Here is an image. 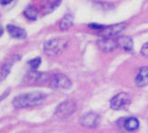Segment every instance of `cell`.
Masks as SVG:
<instances>
[{
	"label": "cell",
	"instance_id": "7c38bea8",
	"mask_svg": "<svg viewBox=\"0 0 148 133\" xmlns=\"http://www.w3.org/2000/svg\"><path fill=\"white\" fill-rule=\"evenodd\" d=\"M117 44L123 50L130 52L133 49V39L129 36H121L117 39Z\"/></svg>",
	"mask_w": 148,
	"mask_h": 133
},
{
	"label": "cell",
	"instance_id": "d6986e66",
	"mask_svg": "<svg viewBox=\"0 0 148 133\" xmlns=\"http://www.w3.org/2000/svg\"><path fill=\"white\" fill-rule=\"evenodd\" d=\"M88 26H89V28H91V29H97L98 32H99V30H101V29L104 27L103 25L97 24V23H91V24H89Z\"/></svg>",
	"mask_w": 148,
	"mask_h": 133
},
{
	"label": "cell",
	"instance_id": "7a4b0ae2",
	"mask_svg": "<svg viewBox=\"0 0 148 133\" xmlns=\"http://www.w3.org/2000/svg\"><path fill=\"white\" fill-rule=\"evenodd\" d=\"M68 41L65 38H56L49 39L44 44V52L50 56H56L60 55L66 48Z\"/></svg>",
	"mask_w": 148,
	"mask_h": 133
},
{
	"label": "cell",
	"instance_id": "2e32d148",
	"mask_svg": "<svg viewBox=\"0 0 148 133\" xmlns=\"http://www.w3.org/2000/svg\"><path fill=\"white\" fill-rule=\"evenodd\" d=\"M24 15L27 19L30 20V21H34L38 18V11L37 7L34 5H29L25 10H24Z\"/></svg>",
	"mask_w": 148,
	"mask_h": 133
},
{
	"label": "cell",
	"instance_id": "8992f818",
	"mask_svg": "<svg viewBox=\"0 0 148 133\" xmlns=\"http://www.w3.org/2000/svg\"><path fill=\"white\" fill-rule=\"evenodd\" d=\"M130 97L126 93H119L111 100V107L114 110H122L129 106Z\"/></svg>",
	"mask_w": 148,
	"mask_h": 133
},
{
	"label": "cell",
	"instance_id": "8fae6325",
	"mask_svg": "<svg viewBox=\"0 0 148 133\" xmlns=\"http://www.w3.org/2000/svg\"><path fill=\"white\" fill-rule=\"evenodd\" d=\"M6 29H7V32L9 33V35L14 38L23 39V38H25L27 37L26 32L21 27H17L14 25L9 24L6 26Z\"/></svg>",
	"mask_w": 148,
	"mask_h": 133
},
{
	"label": "cell",
	"instance_id": "ba28073f",
	"mask_svg": "<svg viewBox=\"0 0 148 133\" xmlns=\"http://www.w3.org/2000/svg\"><path fill=\"white\" fill-rule=\"evenodd\" d=\"M97 45L99 48L103 52H112L118 47L117 40L112 38H102L98 40Z\"/></svg>",
	"mask_w": 148,
	"mask_h": 133
},
{
	"label": "cell",
	"instance_id": "4fadbf2b",
	"mask_svg": "<svg viewBox=\"0 0 148 133\" xmlns=\"http://www.w3.org/2000/svg\"><path fill=\"white\" fill-rule=\"evenodd\" d=\"M17 59H15L14 57H12L11 59H9L8 61L5 64H3L1 66H0V80H4L10 73V70H11L14 63L15 62Z\"/></svg>",
	"mask_w": 148,
	"mask_h": 133
},
{
	"label": "cell",
	"instance_id": "5bb4252c",
	"mask_svg": "<svg viewBox=\"0 0 148 133\" xmlns=\"http://www.w3.org/2000/svg\"><path fill=\"white\" fill-rule=\"evenodd\" d=\"M124 127L129 131H135L139 127V121L135 117H130L125 121Z\"/></svg>",
	"mask_w": 148,
	"mask_h": 133
},
{
	"label": "cell",
	"instance_id": "9c48e42d",
	"mask_svg": "<svg viewBox=\"0 0 148 133\" xmlns=\"http://www.w3.org/2000/svg\"><path fill=\"white\" fill-rule=\"evenodd\" d=\"M136 84L138 87H145L148 85V67H142L137 73L136 79Z\"/></svg>",
	"mask_w": 148,
	"mask_h": 133
},
{
	"label": "cell",
	"instance_id": "30bf717a",
	"mask_svg": "<svg viewBox=\"0 0 148 133\" xmlns=\"http://www.w3.org/2000/svg\"><path fill=\"white\" fill-rule=\"evenodd\" d=\"M29 79L36 83H44L46 81L50 80V75L46 73H40V71H31L29 73L28 75Z\"/></svg>",
	"mask_w": 148,
	"mask_h": 133
},
{
	"label": "cell",
	"instance_id": "5b68a950",
	"mask_svg": "<svg viewBox=\"0 0 148 133\" xmlns=\"http://www.w3.org/2000/svg\"><path fill=\"white\" fill-rule=\"evenodd\" d=\"M127 27V24L124 23H121L118 24H113L110 26H104L101 30L98 32V35L103 38H112V36H117L124 29Z\"/></svg>",
	"mask_w": 148,
	"mask_h": 133
},
{
	"label": "cell",
	"instance_id": "3957f363",
	"mask_svg": "<svg viewBox=\"0 0 148 133\" xmlns=\"http://www.w3.org/2000/svg\"><path fill=\"white\" fill-rule=\"evenodd\" d=\"M49 86L54 89H68L71 87V80L62 73L52 75L49 80Z\"/></svg>",
	"mask_w": 148,
	"mask_h": 133
},
{
	"label": "cell",
	"instance_id": "e0dca14e",
	"mask_svg": "<svg viewBox=\"0 0 148 133\" xmlns=\"http://www.w3.org/2000/svg\"><path fill=\"white\" fill-rule=\"evenodd\" d=\"M28 64L31 67V69H32V70H36L41 64V58L40 57H36L34 59H31L30 61H29Z\"/></svg>",
	"mask_w": 148,
	"mask_h": 133
},
{
	"label": "cell",
	"instance_id": "ac0fdd59",
	"mask_svg": "<svg viewBox=\"0 0 148 133\" xmlns=\"http://www.w3.org/2000/svg\"><path fill=\"white\" fill-rule=\"evenodd\" d=\"M141 54L143 55V56L145 57H147L148 58V42L145 43L143 47H142V49H141Z\"/></svg>",
	"mask_w": 148,
	"mask_h": 133
},
{
	"label": "cell",
	"instance_id": "52a82bcc",
	"mask_svg": "<svg viewBox=\"0 0 148 133\" xmlns=\"http://www.w3.org/2000/svg\"><path fill=\"white\" fill-rule=\"evenodd\" d=\"M99 116L95 112H88V114L82 115L80 118L81 125L88 128H96L99 124Z\"/></svg>",
	"mask_w": 148,
	"mask_h": 133
},
{
	"label": "cell",
	"instance_id": "9a60e30c",
	"mask_svg": "<svg viewBox=\"0 0 148 133\" xmlns=\"http://www.w3.org/2000/svg\"><path fill=\"white\" fill-rule=\"evenodd\" d=\"M73 25V15L71 14H67L62 18L60 23V29L62 30H68Z\"/></svg>",
	"mask_w": 148,
	"mask_h": 133
},
{
	"label": "cell",
	"instance_id": "44dd1931",
	"mask_svg": "<svg viewBox=\"0 0 148 133\" xmlns=\"http://www.w3.org/2000/svg\"><path fill=\"white\" fill-rule=\"evenodd\" d=\"M3 32H4V29H3L2 26H1V25H0V37H1V36H2Z\"/></svg>",
	"mask_w": 148,
	"mask_h": 133
},
{
	"label": "cell",
	"instance_id": "6da1fadb",
	"mask_svg": "<svg viewBox=\"0 0 148 133\" xmlns=\"http://www.w3.org/2000/svg\"><path fill=\"white\" fill-rule=\"evenodd\" d=\"M47 96L41 92H31L15 97L13 100V106L15 108H27L41 105Z\"/></svg>",
	"mask_w": 148,
	"mask_h": 133
},
{
	"label": "cell",
	"instance_id": "ffe728a7",
	"mask_svg": "<svg viewBox=\"0 0 148 133\" xmlns=\"http://www.w3.org/2000/svg\"><path fill=\"white\" fill-rule=\"evenodd\" d=\"M13 1V0H0V4L1 5H8V4H10Z\"/></svg>",
	"mask_w": 148,
	"mask_h": 133
},
{
	"label": "cell",
	"instance_id": "277c9868",
	"mask_svg": "<svg viewBox=\"0 0 148 133\" xmlns=\"http://www.w3.org/2000/svg\"><path fill=\"white\" fill-rule=\"evenodd\" d=\"M76 111V105L71 100H66L61 103L56 110V115L59 118H66Z\"/></svg>",
	"mask_w": 148,
	"mask_h": 133
}]
</instances>
